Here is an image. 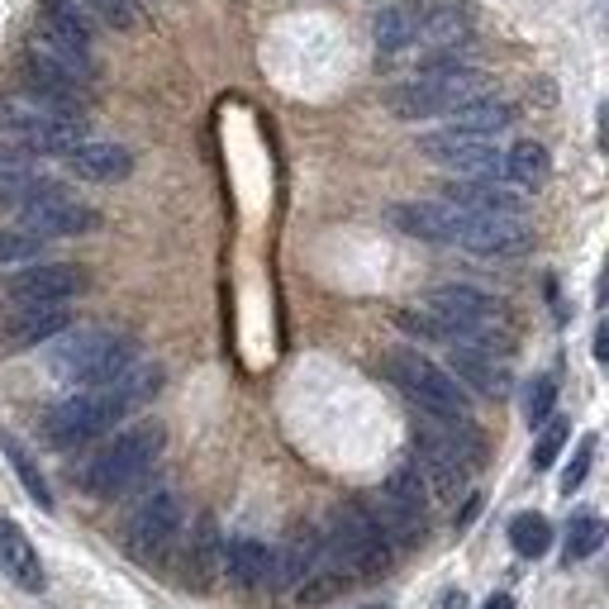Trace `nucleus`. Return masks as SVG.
Instances as JSON below:
<instances>
[{
  "label": "nucleus",
  "mask_w": 609,
  "mask_h": 609,
  "mask_svg": "<svg viewBox=\"0 0 609 609\" xmlns=\"http://www.w3.org/2000/svg\"><path fill=\"white\" fill-rule=\"evenodd\" d=\"M590 462H596V438H581V443H576V457L567 462V472H562V495H576L586 486Z\"/></svg>",
  "instance_id": "nucleus-34"
},
{
  "label": "nucleus",
  "mask_w": 609,
  "mask_h": 609,
  "mask_svg": "<svg viewBox=\"0 0 609 609\" xmlns=\"http://www.w3.org/2000/svg\"><path fill=\"white\" fill-rule=\"evenodd\" d=\"M39 167H34V153L29 148H0V196L20 190L24 182H34Z\"/></svg>",
  "instance_id": "nucleus-31"
},
{
  "label": "nucleus",
  "mask_w": 609,
  "mask_h": 609,
  "mask_svg": "<svg viewBox=\"0 0 609 609\" xmlns=\"http://www.w3.org/2000/svg\"><path fill=\"white\" fill-rule=\"evenodd\" d=\"M548 176H553V157H548V148H543L538 138H524V143H515V148L505 153V172H500V182L534 190V186L548 182Z\"/></svg>",
  "instance_id": "nucleus-24"
},
{
  "label": "nucleus",
  "mask_w": 609,
  "mask_h": 609,
  "mask_svg": "<svg viewBox=\"0 0 609 609\" xmlns=\"http://www.w3.org/2000/svg\"><path fill=\"white\" fill-rule=\"evenodd\" d=\"M519 110L509 105V101H495V95H481V101L472 105H462L447 115L443 130H453V134H476V138H495V134H505L509 124H515Z\"/></svg>",
  "instance_id": "nucleus-22"
},
{
  "label": "nucleus",
  "mask_w": 609,
  "mask_h": 609,
  "mask_svg": "<svg viewBox=\"0 0 609 609\" xmlns=\"http://www.w3.org/2000/svg\"><path fill=\"white\" fill-rule=\"evenodd\" d=\"M443 609H467V600H462V590H447V596H443Z\"/></svg>",
  "instance_id": "nucleus-35"
},
{
  "label": "nucleus",
  "mask_w": 609,
  "mask_h": 609,
  "mask_svg": "<svg viewBox=\"0 0 609 609\" xmlns=\"http://www.w3.org/2000/svg\"><path fill=\"white\" fill-rule=\"evenodd\" d=\"M509 543L519 557H543L553 548V524L543 515H515L509 519Z\"/></svg>",
  "instance_id": "nucleus-28"
},
{
  "label": "nucleus",
  "mask_w": 609,
  "mask_h": 609,
  "mask_svg": "<svg viewBox=\"0 0 609 609\" xmlns=\"http://www.w3.org/2000/svg\"><path fill=\"white\" fill-rule=\"evenodd\" d=\"M138 362V339L115 329H76L68 339H58V348L48 352V372L58 381H68L76 391L110 386Z\"/></svg>",
  "instance_id": "nucleus-3"
},
{
  "label": "nucleus",
  "mask_w": 609,
  "mask_h": 609,
  "mask_svg": "<svg viewBox=\"0 0 609 609\" xmlns=\"http://www.w3.org/2000/svg\"><path fill=\"white\" fill-rule=\"evenodd\" d=\"M605 543V524L600 515H576L567 524V543H562V557L567 562H586V557H596Z\"/></svg>",
  "instance_id": "nucleus-27"
},
{
  "label": "nucleus",
  "mask_w": 609,
  "mask_h": 609,
  "mask_svg": "<svg viewBox=\"0 0 609 609\" xmlns=\"http://www.w3.org/2000/svg\"><path fill=\"white\" fill-rule=\"evenodd\" d=\"M0 453L10 457V472L20 476V486H24V495H29V500H34L39 509H48V515H53V491H48L43 472L34 467V457L24 453V443L14 438V434H6V429H0Z\"/></svg>",
  "instance_id": "nucleus-26"
},
{
  "label": "nucleus",
  "mask_w": 609,
  "mask_h": 609,
  "mask_svg": "<svg viewBox=\"0 0 609 609\" xmlns=\"http://www.w3.org/2000/svg\"><path fill=\"white\" fill-rule=\"evenodd\" d=\"M86 14L95 24H110V29H124V34H134L143 24V6L138 0H82Z\"/></svg>",
  "instance_id": "nucleus-29"
},
{
  "label": "nucleus",
  "mask_w": 609,
  "mask_h": 609,
  "mask_svg": "<svg viewBox=\"0 0 609 609\" xmlns=\"http://www.w3.org/2000/svg\"><path fill=\"white\" fill-rule=\"evenodd\" d=\"M324 534V562L348 581V576H376L391 567V543L381 538V528L367 519L362 505H333Z\"/></svg>",
  "instance_id": "nucleus-8"
},
{
  "label": "nucleus",
  "mask_w": 609,
  "mask_h": 609,
  "mask_svg": "<svg viewBox=\"0 0 609 609\" xmlns=\"http://www.w3.org/2000/svg\"><path fill=\"white\" fill-rule=\"evenodd\" d=\"M329 562H324V534L314 524H300L286 534L281 548H271V576L267 581L277 590H300L310 576H319Z\"/></svg>",
  "instance_id": "nucleus-13"
},
{
  "label": "nucleus",
  "mask_w": 609,
  "mask_h": 609,
  "mask_svg": "<svg viewBox=\"0 0 609 609\" xmlns=\"http://www.w3.org/2000/svg\"><path fill=\"white\" fill-rule=\"evenodd\" d=\"M491 95V76L467 62H424L420 76H410L405 86L391 91V115L400 120H447L453 110Z\"/></svg>",
  "instance_id": "nucleus-4"
},
{
  "label": "nucleus",
  "mask_w": 609,
  "mask_h": 609,
  "mask_svg": "<svg viewBox=\"0 0 609 609\" xmlns=\"http://www.w3.org/2000/svg\"><path fill=\"white\" fill-rule=\"evenodd\" d=\"M91 286L86 277V267H76V262H29L20 267L14 277H6V300L14 304H68L72 296H82Z\"/></svg>",
  "instance_id": "nucleus-12"
},
{
  "label": "nucleus",
  "mask_w": 609,
  "mask_h": 609,
  "mask_svg": "<svg viewBox=\"0 0 609 609\" xmlns=\"http://www.w3.org/2000/svg\"><path fill=\"white\" fill-rule=\"evenodd\" d=\"M443 200L457 205V210H472V215H500V219H524L528 200L519 186L509 182H447L443 186Z\"/></svg>",
  "instance_id": "nucleus-16"
},
{
  "label": "nucleus",
  "mask_w": 609,
  "mask_h": 609,
  "mask_svg": "<svg viewBox=\"0 0 609 609\" xmlns=\"http://www.w3.org/2000/svg\"><path fill=\"white\" fill-rule=\"evenodd\" d=\"M447 376H453L457 386H467L476 395H491V400L509 395V367L495 358V352H481V348H457L453 343V372Z\"/></svg>",
  "instance_id": "nucleus-21"
},
{
  "label": "nucleus",
  "mask_w": 609,
  "mask_h": 609,
  "mask_svg": "<svg viewBox=\"0 0 609 609\" xmlns=\"http://www.w3.org/2000/svg\"><path fill=\"white\" fill-rule=\"evenodd\" d=\"M362 609H386V605H362Z\"/></svg>",
  "instance_id": "nucleus-38"
},
{
  "label": "nucleus",
  "mask_w": 609,
  "mask_h": 609,
  "mask_svg": "<svg viewBox=\"0 0 609 609\" xmlns=\"http://www.w3.org/2000/svg\"><path fill=\"white\" fill-rule=\"evenodd\" d=\"M486 609H515V600H509V596H491Z\"/></svg>",
  "instance_id": "nucleus-37"
},
{
  "label": "nucleus",
  "mask_w": 609,
  "mask_h": 609,
  "mask_svg": "<svg viewBox=\"0 0 609 609\" xmlns=\"http://www.w3.org/2000/svg\"><path fill=\"white\" fill-rule=\"evenodd\" d=\"M434 6H438V0H391V6L376 14V24H372V39H376L381 53H386V58L405 53Z\"/></svg>",
  "instance_id": "nucleus-19"
},
{
  "label": "nucleus",
  "mask_w": 609,
  "mask_h": 609,
  "mask_svg": "<svg viewBox=\"0 0 609 609\" xmlns=\"http://www.w3.org/2000/svg\"><path fill=\"white\" fill-rule=\"evenodd\" d=\"M182 519H186L182 495H176V491H153L148 500L130 515V524H124V553H130L138 567L163 562L167 548L176 543V534H182Z\"/></svg>",
  "instance_id": "nucleus-10"
},
{
  "label": "nucleus",
  "mask_w": 609,
  "mask_h": 609,
  "mask_svg": "<svg viewBox=\"0 0 609 609\" xmlns=\"http://www.w3.org/2000/svg\"><path fill=\"white\" fill-rule=\"evenodd\" d=\"M553 405H557V381L553 376H538L534 386H528V395H524V420L534 424V429H543L553 420Z\"/></svg>",
  "instance_id": "nucleus-32"
},
{
  "label": "nucleus",
  "mask_w": 609,
  "mask_h": 609,
  "mask_svg": "<svg viewBox=\"0 0 609 609\" xmlns=\"http://www.w3.org/2000/svg\"><path fill=\"white\" fill-rule=\"evenodd\" d=\"M386 376L429 414V420H472L467 391H462L438 362H429L424 352H414V348L386 352Z\"/></svg>",
  "instance_id": "nucleus-9"
},
{
  "label": "nucleus",
  "mask_w": 609,
  "mask_h": 609,
  "mask_svg": "<svg viewBox=\"0 0 609 609\" xmlns=\"http://www.w3.org/2000/svg\"><path fill=\"white\" fill-rule=\"evenodd\" d=\"M20 219V229L39 234V238H76V234H95L101 229V215L91 210L86 200H76L68 186L58 182H24L20 190H10V196H0Z\"/></svg>",
  "instance_id": "nucleus-7"
},
{
  "label": "nucleus",
  "mask_w": 609,
  "mask_h": 609,
  "mask_svg": "<svg viewBox=\"0 0 609 609\" xmlns=\"http://www.w3.org/2000/svg\"><path fill=\"white\" fill-rule=\"evenodd\" d=\"M420 153L443 172H457L462 182H500L505 172V153L495 148V138H476V134H453V130L420 134Z\"/></svg>",
  "instance_id": "nucleus-11"
},
{
  "label": "nucleus",
  "mask_w": 609,
  "mask_h": 609,
  "mask_svg": "<svg viewBox=\"0 0 609 609\" xmlns=\"http://www.w3.org/2000/svg\"><path fill=\"white\" fill-rule=\"evenodd\" d=\"M72 329V310L68 304H14V314L0 324V348L6 352H24L39 343H53Z\"/></svg>",
  "instance_id": "nucleus-14"
},
{
  "label": "nucleus",
  "mask_w": 609,
  "mask_h": 609,
  "mask_svg": "<svg viewBox=\"0 0 609 609\" xmlns=\"http://www.w3.org/2000/svg\"><path fill=\"white\" fill-rule=\"evenodd\" d=\"M567 438H571V424H562V420H548V424H543V438H538V447H534V472L553 467L557 453L567 447Z\"/></svg>",
  "instance_id": "nucleus-33"
},
{
  "label": "nucleus",
  "mask_w": 609,
  "mask_h": 609,
  "mask_svg": "<svg viewBox=\"0 0 609 609\" xmlns=\"http://www.w3.org/2000/svg\"><path fill=\"white\" fill-rule=\"evenodd\" d=\"M472 43V20L462 6H447L438 0L434 10H429V20L420 24V34L405 53H424V62H457V48Z\"/></svg>",
  "instance_id": "nucleus-15"
},
{
  "label": "nucleus",
  "mask_w": 609,
  "mask_h": 609,
  "mask_svg": "<svg viewBox=\"0 0 609 609\" xmlns=\"http://www.w3.org/2000/svg\"><path fill=\"white\" fill-rule=\"evenodd\" d=\"M62 157H68V172H72V176L95 182V186H115V182H124V176L134 172V153L124 148V143L86 138V143H76V148L62 153Z\"/></svg>",
  "instance_id": "nucleus-18"
},
{
  "label": "nucleus",
  "mask_w": 609,
  "mask_h": 609,
  "mask_svg": "<svg viewBox=\"0 0 609 609\" xmlns=\"http://www.w3.org/2000/svg\"><path fill=\"white\" fill-rule=\"evenodd\" d=\"M167 447V434L163 424H134L115 434V443H105L101 453H95L86 467H82V486L91 495H101V500H115L130 486H138L143 476L157 467V457H163Z\"/></svg>",
  "instance_id": "nucleus-6"
},
{
  "label": "nucleus",
  "mask_w": 609,
  "mask_h": 609,
  "mask_svg": "<svg viewBox=\"0 0 609 609\" xmlns=\"http://www.w3.org/2000/svg\"><path fill=\"white\" fill-rule=\"evenodd\" d=\"M367 519H372L381 528V538L391 543V548H414V543H424V528H429V515H420V509H410L405 500H395V495L381 486L362 500Z\"/></svg>",
  "instance_id": "nucleus-17"
},
{
  "label": "nucleus",
  "mask_w": 609,
  "mask_h": 609,
  "mask_svg": "<svg viewBox=\"0 0 609 609\" xmlns=\"http://www.w3.org/2000/svg\"><path fill=\"white\" fill-rule=\"evenodd\" d=\"M395 319L410 333H424V339H438V343H457V348H481V352H495V358H505V352L515 348L509 310L491 291H476V286H462V281L434 286V291L424 296V314L400 310Z\"/></svg>",
  "instance_id": "nucleus-1"
},
{
  "label": "nucleus",
  "mask_w": 609,
  "mask_h": 609,
  "mask_svg": "<svg viewBox=\"0 0 609 609\" xmlns=\"http://www.w3.org/2000/svg\"><path fill=\"white\" fill-rule=\"evenodd\" d=\"M596 358H600V362H605V358H609V339H605V324H600V329H596Z\"/></svg>",
  "instance_id": "nucleus-36"
},
{
  "label": "nucleus",
  "mask_w": 609,
  "mask_h": 609,
  "mask_svg": "<svg viewBox=\"0 0 609 609\" xmlns=\"http://www.w3.org/2000/svg\"><path fill=\"white\" fill-rule=\"evenodd\" d=\"M0 134H10L29 153H72L86 143L82 110H68L58 101H43L34 91H6L0 95Z\"/></svg>",
  "instance_id": "nucleus-5"
},
{
  "label": "nucleus",
  "mask_w": 609,
  "mask_h": 609,
  "mask_svg": "<svg viewBox=\"0 0 609 609\" xmlns=\"http://www.w3.org/2000/svg\"><path fill=\"white\" fill-rule=\"evenodd\" d=\"M0 571H6L20 590H29V596H39V590L48 586L43 581V562H39V548L29 543V534L14 519H0Z\"/></svg>",
  "instance_id": "nucleus-20"
},
{
  "label": "nucleus",
  "mask_w": 609,
  "mask_h": 609,
  "mask_svg": "<svg viewBox=\"0 0 609 609\" xmlns=\"http://www.w3.org/2000/svg\"><path fill=\"white\" fill-rule=\"evenodd\" d=\"M157 386H163V367L138 358L130 372H124L120 381H110V386L72 391L68 400H58V405L43 414V438L53 447H76V443L101 438L130 410H138L148 395H157Z\"/></svg>",
  "instance_id": "nucleus-2"
},
{
  "label": "nucleus",
  "mask_w": 609,
  "mask_h": 609,
  "mask_svg": "<svg viewBox=\"0 0 609 609\" xmlns=\"http://www.w3.org/2000/svg\"><path fill=\"white\" fill-rule=\"evenodd\" d=\"M48 238L29 234V229H0V262H43Z\"/></svg>",
  "instance_id": "nucleus-30"
},
{
  "label": "nucleus",
  "mask_w": 609,
  "mask_h": 609,
  "mask_svg": "<svg viewBox=\"0 0 609 609\" xmlns=\"http://www.w3.org/2000/svg\"><path fill=\"white\" fill-rule=\"evenodd\" d=\"M219 553H224V538H219L215 519L205 515V519L196 524V538H190V553H186V576H190V581H196L200 590L219 576Z\"/></svg>",
  "instance_id": "nucleus-25"
},
{
  "label": "nucleus",
  "mask_w": 609,
  "mask_h": 609,
  "mask_svg": "<svg viewBox=\"0 0 609 609\" xmlns=\"http://www.w3.org/2000/svg\"><path fill=\"white\" fill-rule=\"evenodd\" d=\"M219 571L238 586H267L271 576V548L258 538H229L219 553Z\"/></svg>",
  "instance_id": "nucleus-23"
}]
</instances>
